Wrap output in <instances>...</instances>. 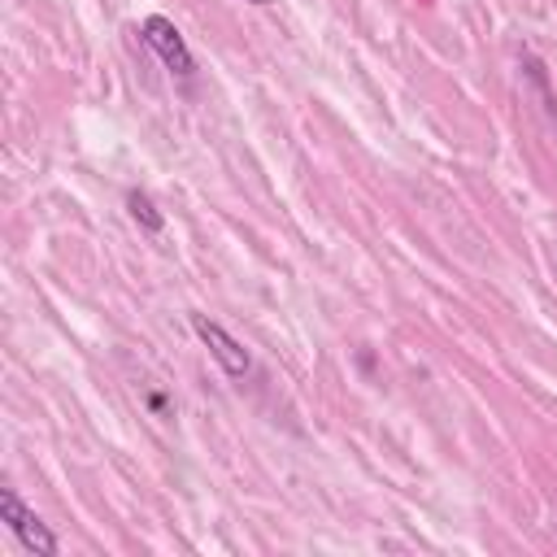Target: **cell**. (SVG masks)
I'll return each instance as SVG.
<instances>
[{
	"label": "cell",
	"instance_id": "5",
	"mask_svg": "<svg viewBox=\"0 0 557 557\" xmlns=\"http://www.w3.org/2000/svg\"><path fill=\"white\" fill-rule=\"evenodd\" d=\"M248 4H261V9H265V4H274V0H248Z\"/></svg>",
	"mask_w": 557,
	"mask_h": 557
},
{
	"label": "cell",
	"instance_id": "1",
	"mask_svg": "<svg viewBox=\"0 0 557 557\" xmlns=\"http://www.w3.org/2000/svg\"><path fill=\"white\" fill-rule=\"evenodd\" d=\"M0 518H4V527L13 531V540H17L26 553H35V557H57V553H61L57 535L48 531V522H44L13 487H0Z\"/></svg>",
	"mask_w": 557,
	"mask_h": 557
},
{
	"label": "cell",
	"instance_id": "2",
	"mask_svg": "<svg viewBox=\"0 0 557 557\" xmlns=\"http://www.w3.org/2000/svg\"><path fill=\"white\" fill-rule=\"evenodd\" d=\"M139 39L161 57V65L174 74V78H196V57H191V48H187V39H183V30L165 17V13H148L144 22H139Z\"/></svg>",
	"mask_w": 557,
	"mask_h": 557
},
{
	"label": "cell",
	"instance_id": "4",
	"mask_svg": "<svg viewBox=\"0 0 557 557\" xmlns=\"http://www.w3.org/2000/svg\"><path fill=\"white\" fill-rule=\"evenodd\" d=\"M126 213H131V222H135L144 235H161V231H165V213H161V209L152 205V196L139 191V187L126 191Z\"/></svg>",
	"mask_w": 557,
	"mask_h": 557
},
{
	"label": "cell",
	"instance_id": "3",
	"mask_svg": "<svg viewBox=\"0 0 557 557\" xmlns=\"http://www.w3.org/2000/svg\"><path fill=\"white\" fill-rule=\"evenodd\" d=\"M191 331H196V339L209 348V357L218 361V370L226 374V379H248L252 374V352L222 326V322H213V318H205V313H191Z\"/></svg>",
	"mask_w": 557,
	"mask_h": 557
}]
</instances>
